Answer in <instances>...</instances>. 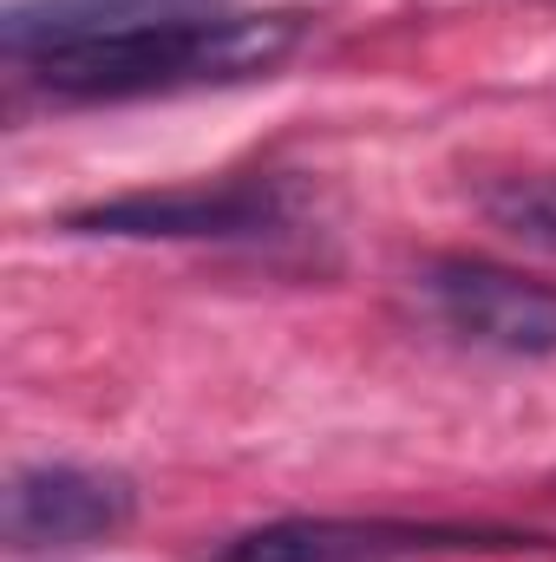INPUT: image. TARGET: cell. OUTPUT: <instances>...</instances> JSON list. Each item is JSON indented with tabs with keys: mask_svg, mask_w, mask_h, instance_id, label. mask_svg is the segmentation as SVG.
<instances>
[{
	"mask_svg": "<svg viewBox=\"0 0 556 562\" xmlns=\"http://www.w3.org/2000/svg\"><path fill=\"white\" fill-rule=\"evenodd\" d=\"M301 33H308L301 13L197 7V13H157V20H138V26H112V33L46 46V53H33L20 66L53 99L119 105V99H170V92L269 79L301 46Z\"/></svg>",
	"mask_w": 556,
	"mask_h": 562,
	"instance_id": "obj_1",
	"label": "cell"
},
{
	"mask_svg": "<svg viewBox=\"0 0 556 562\" xmlns=\"http://www.w3.org/2000/svg\"><path fill=\"white\" fill-rule=\"evenodd\" d=\"M301 190L288 177H230V183H184L138 190L92 210H73L66 229L119 236V243H269L294 229Z\"/></svg>",
	"mask_w": 556,
	"mask_h": 562,
	"instance_id": "obj_2",
	"label": "cell"
},
{
	"mask_svg": "<svg viewBox=\"0 0 556 562\" xmlns=\"http://www.w3.org/2000/svg\"><path fill=\"white\" fill-rule=\"evenodd\" d=\"M544 537L531 530H491V524H413V517H281L210 562H445V557H504L531 550Z\"/></svg>",
	"mask_w": 556,
	"mask_h": 562,
	"instance_id": "obj_3",
	"label": "cell"
},
{
	"mask_svg": "<svg viewBox=\"0 0 556 562\" xmlns=\"http://www.w3.org/2000/svg\"><path fill=\"white\" fill-rule=\"evenodd\" d=\"M419 294L458 334L465 347L504 353V360H551L556 353V281H537L524 269L485 262V256H438Z\"/></svg>",
	"mask_w": 556,
	"mask_h": 562,
	"instance_id": "obj_4",
	"label": "cell"
},
{
	"mask_svg": "<svg viewBox=\"0 0 556 562\" xmlns=\"http://www.w3.org/2000/svg\"><path fill=\"white\" fill-rule=\"evenodd\" d=\"M138 517V491L92 464H20L7 477V543L13 550H79L105 543Z\"/></svg>",
	"mask_w": 556,
	"mask_h": 562,
	"instance_id": "obj_5",
	"label": "cell"
},
{
	"mask_svg": "<svg viewBox=\"0 0 556 562\" xmlns=\"http://www.w3.org/2000/svg\"><path fill=\"white\" fill-rule=\"evenodd\" d=\"M197 7H223V0H13L0 20V40H7V59L20 66L46 46L112 33V26H138L157 13H197Z\"/></svg>",
	"mask_w": 556,
	"mask_h": 562,
	"instance_id": "obj_6",
	"label": "cell"
},
{
	"mask_svg": "<svg viewBox=\"0 0 556 562\" xmlns=\"http://www.w3.org/2000/svg\"><path fill=\"white\" fill-rule=\"evenodd\" d=\"M478 210H485L504 236H518V243H531V249L556 256V170H504V177H478Z\"/></svg>",
	"mask_w": 556,
	"mask_h": 562,
	"instance_id": "obj_7",
	"label": "cell"
}]
</instances>
